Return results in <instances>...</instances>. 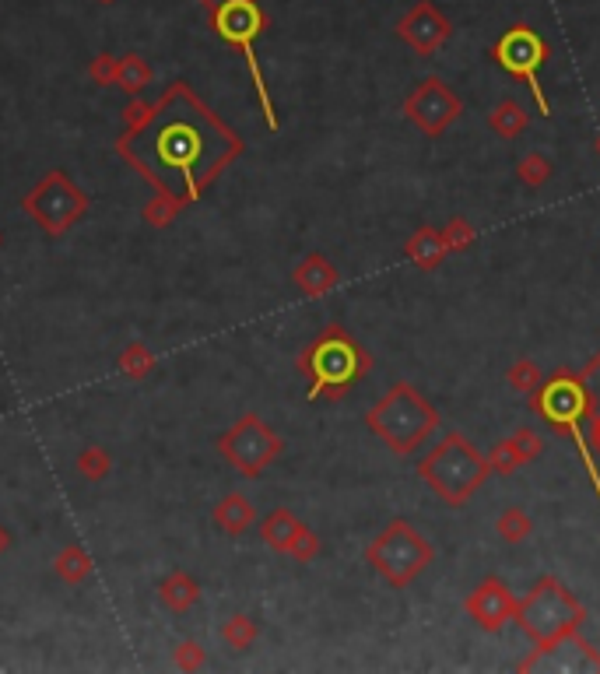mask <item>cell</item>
Here are the masks:
<instances>
[{
	"mask_svg": "<svg viewBox=\"0 0 600 674\" xmlns=\"http://www.w3.org/2000/svg\"><path fill=\"white\" fill-rule=\"evenodd\" d=\"M292 285L299 288L306 299H323V295L341 285V274H337V267L330 264L323 253H306V257L295 264Z\"/></svg>",
	"mask_w": 600,
	"mask_h": 674,
	"instance_id": "2e32d148",
	"label": "cell"
},
{
	"mask_svg": "<svg viewBox=\"0 0 600 674\" xmlns=\"http://www.w3.org/2000/svg\"><path fill=\"white\" fill-rule=\"evenodd\" d=\"M400 43H408L418 57H436L453 39V25L432 0H418L415 8L397 22Z\"/></svg>",
	"mask_w": 600,
	"mask_h": 674,
	"instance_id": "4fadbf2b",
	"label": "cell"
},
{
	"mask_svg": "<svg viewBox=\"0 0 600 674\" xmlns=\"http://www.w3.org/2000/svg\"><path fill=\"white\" fill-rule=\"evenodd\" d=\"M211 29H215V36L222 39V43L236 46V50L243 53L246 67H250V74H253V88H257V99H260V109H264L267 127L278 130L274 102H271V92H267L264 74H260V60H257V39H260V32L267 29V15L260 11V4L257 0H229V4L211 11Z\"/></svg>",
	"mask_w": 600,
	"mask_h": 674,
	"instance_id": "ba28073f",
	"label": "cell"
},
{
	"mask_svg": "<svg viewBox=\"0 0 600 674\" xmlns=\"http://www.w3.org/2000/svg\"><path fill=\"white\" fill-rule=\"evenodd\" d=\"M443 243H446V250L450 253H464V250H471L474 243H478V229H474L467 218H450V222L443 225Z\"/></svg>",
	"mask_w": 600,
	"mask_h": 674,
	"instance_id": "f1b7e54d",
	"label": "cell"
},
{
	"mask_svg": "<svg viewBox=\"0 0 600 674\" xmlns=\"http://www.w3.org/2000/svg\"><path fill=\"white\" fill-rule=\"evenodd\" d=\"M155 366H158L155 352H151L144 341H130V345L116 355V369H120L127 380H144V376H151V369Z\"/></svg>",
	"mask_w": 600,
	"mask_h": 674,
	"instance_id": "d4e9b609",
	"label": "cell"
},
{
	"mask_svg": "<svg viewBox=\"0 0 600 674\" xmlns=\"http://www.w3.org/2000/svg\"><path fill=\"white\" fill-rule=\"evenodd\" d=\"M172 660H176L179 671H200V667L208 664V653H204L200 643H179L172 650Z\"/></svg>",
	"mask_w": 600,
	"mask_h": 674,
	"instance_id": "d6a6232c",
	"label": "cell"
},
{
	"mask_svg": "<svg viewBox=\"0 0 600 674\" xmlns=\"http://www.w3.org/2000/svg\"><path fill=\"white\" fill-rule=\"evenodd\" d=\"M113 467V457H109L102 446H85L78 453V474H85V481H102Z\"/></svg>",
	"mask_w": 600,
	"mask_h": 674,
	"instance_id": "4dcf8cb0",
	"label": "cell"
},
{
	"mask_svg": "<svg viewBox=\"0 0 600 674\" xmlns=\"http://www.w3.org/2000/svg\"><path fill=\"white\" fill-rule=\"evenodd\" d=\"M516 594L509 590L506 580H499V576H488V580H481L478 587L471 590V594L464 597V611L474 618V622L481 625L485 632H502L509 622H513L516 615Z\"/></svg>",
	"mask_w": 600,
	"mask_h": 674,
	"instance_id": "5bb4252c",
	"label": "cell"
},
{
	"mask_svg": "<svg viewBox=\"0 0 600 674\" xmlns=\"http://www.w3.org/2000/svg\"><path fill=\"white\" fill-rule=\"evenodd\" d=\"M218 453H222L243 478H260V474L285 453V439H281L257 411H246V415L218 439Z\"/></svg>",
	"mask_w": 600,
	"mask_h": 674,
	"instance_id": "8fae6325",
	"label": "cell"
},
{
	"mask_svg": "<svg viewBox=\"0 0 600 674\" xmlns=\"http://www.w3.org/2000/svg\"><path fill=\"white\" fill-rule=\"evenodd\" d=\"M513 622L520 625L530 636V643H534L530 653H544L555 643H562L565 636L579 632V625L586 622V608L576 601V594H572L558 576H541V580L530 587V594L516 604Z\"/></svg>",
	"mask_w": 600,
	"mask_h": 674,
	"instance_id": "8992f818",
	"label": "cell"
},
{
	"mask_svg": "<svg viewBox=\"0 0 600 674\" xmlns=\"http://www.w3.org/2000/svg\"><path fill=\"white\" fill-rule=\"evenodd\" d=\"M155 81V71H151V64L144 57H137V53H127V57L116 60V88H123L127 95H141L144 88Z\"/></svg>",
	"mask_w": 600,
	"mask_h": 674,
	"instance_id": "cb8c5ba5",
	"label": "cell"
},
{
	"mask_svg": "<svg viewBox=\"0 0 600 674\" xmlns=\"http://www.w3.org/2000/svg\"><path fill=\"white\" fill-rule=\"evenodd\" d=\"M179 208L183 204L179 201H172V197H158V201H151L148 208H144V222L151 225V229H169L172 222H176V215H179Z\"/></svg>",
	"mask_w": 600,
	"mask_h": 674,
	"instance_id": "1f68e13d",
	"label": "cell"
},
{
	"mask_svg": "<svg viewBox=\"0 0 600 674\" xmlns=\"http://www.w3.org/2000/svg\"><path fill=\"white\" fill-rule=\"evenodd\" d=\"M597 151H600V141H597Z\"/></svg>",
	"mask_w": 600,
	"mask_h": 674,
	"instance_id": "ab89813d",
	"label": "cell"
},
{
	"mask_svg": "<svg viewBox=\"0 0 600 674\" xmlns=\"http://www.w3.org/2000/svg\"><path fill=\"white\" fill-rule=\"evenodd\" d=\"M22 211L50 236H64L88 211V194L71 180L67 169H50L36 187L25 194Z\"/></svg>",
	"mask_w": 600,
	"mask_h": 674,
	"instance_id": "9c48e42d",
	"label": "cell"
},
{
	"mask_svg": "<svg viewBox=\"0 0 600 674\" xmlns=\"http://www.w3.org/2000/svg\"><path fill=\"white\" fill-rule=\"evenodd\" d=\"M365 425L390 453L411 457L439 429V411L429 404V397H422V390L400 380L365 411Z\"/></svg>",
	"mask_w": 600,
	"mask_h": 674,
	"instance_id": "3957f363",
	"label": "cell"
},
{
	"mask_svg": "<svg viewBox=\"0 0 600 674\" xmlns=\"http://www.w3.org/2000/svg\"><path fill=\"white\" fill-rule=\"evenodd\" d=\"M306 531V524H302L299 517H295L292 510H285V506H278L274 513H267L264 524H260V541H264L271 552L278 555H288L295 545V538Z\"/></svg>",
	"mask_w": 600,
	"mask_h": 674,
	"instance_id": "d6986e66",
	"label": "cell"
},
{
	"mask_svg": "<svg viewBox=\"0 0 600 674\" xmlns=\"http://www.w3.org/2000/svg\"><path fill=\"white\" fill-rule=\"evenodd\" d=\"M116 151L165 197L200 201L204 187L232 158L243 155V137L211 113L183 81L169 88L137 123H127Z\"/></svg>",
	"mask_w": 600,
	"mask_h": 674,
	"instance_id": "6da1fadb",
	"label": "cell"
},
{
	"mask_svg": "<svg viewBox=\"0 0 600 674\" xmlns=\"http://www.w3.org/2000/svg\"><path fill=\"white\" fill-rule=\"evenodd\" d=\"M527 127H530V116L516 99H502L499 106L488 113V130L499 134L502 141H516Z\"/></svg>",
	"mask_w": 600,
	"mask_h": 674,
	"instance_id": "603a6c76",
	"label": "cell"
},
{
	"mask_svg": "<svg viewBox=\"0 0 600 674\" xmlns=\"http://www.w3.org/2000/svg\"><path fill=\"white\" fill-rule=\"evenodd\" d=\"M464 113L460 95L443 78H425L404 99V116L422 130L425 137H443Z\"/></svg>",
	"mask_w": 600,
	"mask_h": 674,
	"instance_id": "7c38bea8",
	"label": "cell"
},
{
	"mask_svg": "<svg viewBox=\"0 0 600 674\" xmlns=\"http://www.w3.org/2000/svg\"><path fill=\"white\" fill-rule=\"evenodd\" d=\"M541 383H544V373L537 369V362L520 359V362H513V366H509V387H513L516 394L530 397L537 387H541Z\"/></svg>",
	"mask_w": 600,
	"mask_h": 674,
	"instance_id": "f546056e",
	"label": "cell"
},
{
	"mask_svg": "<svg viewBox=\"0 0 600 674\" xmlns=\"http://www.w3.org/2000/svg\"><path fill=\"white\" fill-rule=\"evenodd\" d=\"M436 559L432 541L408 520H390L365 548V562L390 583L393 590H404L425 573Z\"/></svg>",
	"mask_w": 600,
	"mask_h": 674,
	"instance_id": "52a82bcc",
	"label": "cell"
},
{
	"mask_svg": "<svg viewBox=\"0 0 600 674\" xmlns=\"http://www.w3.org/2000/svg\"><path fill=\"white\" fill-rule=\"evenodd\" d=\"M92 569H95V559L85 545H64L57 552V559H53V573L64 583H71V587L85 583L88 576H92Z\"/></svg>",
	"mask_w": 600,
	"mask_h": 674,
	"instance_id": "7402d4cb",
	"label": "cell"
},
{
	"mask_svg": "<svg viewBox=\"0 0 600 674\" xmlns=\"http://www.w3.org/2000/svg\"><path fill=\"white\" fill-rule=\"evenodd\" d=\"M404 257H408L418 271H436V267L450 257V250H446L443 243V232L432 229V225H422V229L411 232L408 243H404Z\"/></svg>",
	"mask_w": 600,
	"mask_h": 674,
	"instance_id": "ac0fdd59",
	"label": "cell"
},
{
	"mask_svg": "<svg viewBox=\"0 0 600 674\" xmlns=\"http://www.w3.org/2000/svg\"><path fill=\"white\" fill-rule=\"evenodd\" d=\"M551 173H555V165H551V158L541 155V151H530V155H523L520 162H516V180L530 190L544 187V183L551 180Z\"/></svg>",
	"mask_w": 600,
	"mask_h": 674,
	"instance_id": "4316f807",
	"label": "cell"
},
{
	"mask_svg": "<svg viewBox=\"0 0 600 674\" xmlns=\"http://www.w3.org/2000/svg\"><path fill=\"white\" fill-rule=\"evenodd\" d=\"M544 453V439L537 436L534 429H527V425H520V429L513 432V436L499 439V443L492 446V453H485L488 457V467H492V474H502V478H509V474H516L520 467L534 464L537 457Z\"/></svg>",
	"mask_w": 600,
	"mask_h": 674,
	"instance_id": "9a60e30c",
	"label": "cell"
},
{
	"mask_svg": "<svg viewBox=\"0 0 600 674\" xmlns=\"http://www.w3.org/2000/svg\"><path fill=\"white\" fill-rule=\"evenodd\" d=\"M579 383L586 397V446L600 460V352L579 369Z\"/></svg>",
	"mask_w": 600,
	"mask_h": 674,
	"instance_id": "e0dca14e",
	"label": "cell"
},
{
	"mask_svg": "<svg viewBox=\"0 0 600 674\" xmlns=\"http://www.w3.org/2000/svg\"><path fill=\"white\" fill-rule=\"evenodd\" d=\"M418 474H422L425 485H429L450 510H460V506H464L467 499H474V495L481 492V485L492 478V467H488L485 453H481L464 432H446L422 457Z\"/></svg>",
	"mask_w": 600,
	"mask_h": 674,
	"instance_id": "277c9868",
	"label": "cell"
},
{
	"mask_svg": "<svg viewBox=\"0 0 600 674\" xmlns=\"http://www.w3.org/2000/svg\"><path fill=\"white\" fill-rule=\"evenodd\" d=\"M495 534H499L506 545H520V541H527L530 534H534V520H530V513L520 510V506H506V510L499 513V520H495Z\"/></svg>",
	"mask_w": 600,
	"mask_h": 674,
	"instance_id": "484cf974",
	"label": "cell"
},
{
	"mask_svg": "<svg viewBox=\"0 0 600 674\" xmlns=\"http://www.w3.org/2000/svg\"><path fill=\"white\" fill-rule=\"evenodd\" d=\"M102 4H113V0H102Z\"/></svg>",
	"mask_w": 600,
	"mask_h": 674,
	"instance_id": "f35d334b",
	"label": "cell"
},
{
	"mask_svg": "<svg viewBox=\"0 0 600 674\" xmlns=\"http://www.w3.org/2000/svg\"><path fill=\"white\" fill-rule=\"evenodd\" d=\"M488 57H492L513 81H523V85L530 88V95H534V102H537V113L551 116V102H548V95L541 92V81H537V71H541L551 57V46L541 39V32L530 29V25H513V29H506L499 39H495Z\"/></svg>",
	"mask_w": 600,
	"mask_h": 674,
	"instance_id": "30bf717a",
	"label": "cell"
},
{
	"mask_svg": "<svg viewBox=\"0 0 600 674\" xmlns=\"http://www.w3.org/2000/svg\"><path fill=\"white\" fill-rule=\"evenodd\" d=\"M0 246H4V232H0Z\"/></svg>",
	"mask_w": 600,
	"mask_h": 674,
	"instance_id": "74e56055",
	"label": "cell"
},
{
	"mask_svg": "<svg viewBox=\"0 0 600 674\" xmlns=\"http://www.w3.org/2000/svg\"><path fill=\"white\" fill-rule=\"evenodd\" d=\"M530 404H534V411L544 418V425H548L551 432L572 439L579 464H583L586 478H590L593 492H597V499H600L597 457H593L590 446H586V397H583L579 373L576 369H558L555 376H548V380L530 394Z\"/></svg>",
	"mask_w": 600,
	"mask_h": 674,
	"instance_id": "5b68a950",
	"label": "cell"
},
{
	"mask_svg": "<svg viewBox=\"0 0 600 674\" xmlns=\"http://www.w3.org/2000/svg\"><path fill=\"white\" fill-rule=\"evenodd\" d=\"M320 555V534L316 531H302L299 538H295V545H292V552H288V559H295L299 566H309V562Z\"/></svg>",
	"mask_w": 600,
	"mask_h": 674,
	"instance_id": "836d02e7",
	"label": "cell"
},
{
	"mask_svg": "<svg viewBox=\"0 0 600 674\" xmlns=\"http://www.w3.org/2000/svg\"><path fill=\"white\" fill-rule=\"evenodd\" d=\"M253 524H257V510H253V502L246 499L243 492H229L215 506V527L222 534H229V538H239V534H246Z\"/></svg>",
	"mask_w": 600,
	"mask_h": 674,
	"instance_id": "ffe728a7",
	"label": "cell"
},
{
	"mask_svg": "<svg viewBox=\"0 0 600 674\" xmlns=\"http://www.w3.org/2000/svg\"><path fill=\"white\" fill-rule=\"evenodd\" d=\"M158 597H162V604L172 611V615H183V611H190L193 604H197V597H200V583L193 580L190 573L176 569V573H169L162 583H158Z\"/></svg>",
	"mask_w": 600,
	"mask_h": 674,
	"instance_id": "44dd1931",
	"label": "cell"
},
{
	"mask_svg": "<svg viewBox=\"0 0 600 674\" xmlns=\"http://www.w3.org/2000/svg\"><path fill=\"white\" fill-rule=\"evenodd\" d=\"M88 78L95 81V85L109 88L116 81V57H109V53H102V57L92 60V67H88Z\"/></svg>",
	"mask_w": 600,
	"mask_h": 674,
	"instance_id": "e575fe53",
	"label": "cell"
},
{
	"mask_svg": "<svg viewBox=\"0 0 600 674\" xmlns=\"http://www.w3.org/2000/svg\"><path fill=\"white\" fill-rule=\"evenodd\" d=\"M260 636V625L253 622L250 615H232L229 622L222 625V639L232 646V650H250Z\"/></svg>",
	"mask_w": 600,
	"mask_h": 674,
	"instance_id": "83f0119b",
	"label": "cell"
},
{
	"mask_svg": "<svg viewBox=\"0 0 600 674\" xmlns=\"http://www.w3.org/2000/svg\"><path fill=\"white\" fill-rule=\"evenodd\" d=\"M299 373L309 380V401H341L351 387H358L372 373V355L341 323H330L302 348Z\"/></svg>",
	"mask_w": 600,
	"mask_h": 674,
	"instance_id": "7a4b0ae2",
	"label": "cell"
},
{
	"mask_svg": "<svg viewBox=\"0 0 600 674\" xmlns=\"http://www.w3.org/2000/svg\"><path fill=\"white\" fill-rule=\"evenodd\" d=\"M11 541H15V538H11V531H8V527H4V524H0V555L8 552V548H11Z\"/></svg>",
	"mask_w": 600,
	"mask_h": 674,
	"instance_id": "d590c367",
	"label": "cell"
},
{
	"mask_svg": "<svg viewBox=\"0 0 600 674\" xmlns=\"http://www.w3.org/2000/svg\"><path fill=\"white\" fill-rule=\"evenodd\" d=\"M200 4H204L208 11H215V8H222V4H229V0H200Z\"/></svg>",
	"mask_w": 600,
	"mask_h": 674,
	"instance_id": "8d00e7d4",
	"label": "cell"
}]
</instances>
